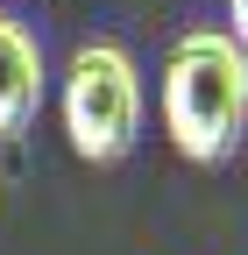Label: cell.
Returning <instances> with one entry per match:
<instances>
[{"mask_svg":"<svg viewBox=\"0 0 248 255\" xmlns=\"http://www.w3.org/2000/svg\"><path fill=\"white\" fill-rule=\"evenodd\" d=\"M163 128L184 163H227L248 135L241 43L227 28H184L163 57Z\"/></svg>","mask_w":248,"mask_h":255,"instance_id":"1","label":"cell"},{"mask_svg":"<svg viewBox=\"0 0 248 255\" xmlns=\"http://www.w3.org/2000/svg\"><path fill=\"white\" fill-rule=\"evenodd\" d=\"M57 107H64V135L85 163H121L142 135V71H135L128 43H114V36L78 43L64 64Z\"/></svg>","mask_w":248,"mask_h":255,"instance_id":"2","label":"cell"},{"mask_svg":"<svg viewBox=\"0 0 248 255\" xmlns=\"http://www.w3.org/2000/svg\"><path fill=\"white\" fill-rule=\"evenodd\" d=\"M43 43H36V28L14 21V14H0V142H14L36 128V107H43Z\"/></svg>","mask_w":248,"mask_h":255,"instance_id":"3","label":"cell"},{"mask_svg":"<svg viewBox=\"0 0 248 255\" xmlns=\"http://www.w3.org/2000/svg\"><path fill=\"white\" fill-rule=\"evenodd\" d=\"M227 36L248 50V0H227Z\"/></svg>","mask_w":248,"mask_h":255,"instance_id":"4","label":"cell"},{"mask_svg":"<svg viewBox=\"0 0 248 255\" xmlns=\"http://www.w3.org/2000/svg\"><path fill=\"white\" fill-rule=\"evenodd\" d=\"M241 107H248V50H241Z\"/></svg>","mask_w":248,"mask_h":255,"instance_id":"5","label":"cell"}]
</instances>
